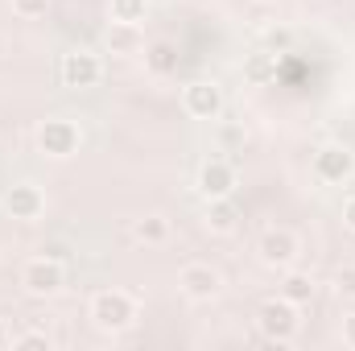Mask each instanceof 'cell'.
Wrapping results in <instances>:
<instances>
[{
	"label": "cell",
	"mask_w": 355,
	"mask_h": 351,
	"mask_svg": "<svg viewBox=\"0 0 355 351\" xmlns=\"http://www.w3.org/2000/svg\"><path fill=\"white\" fill-rule=\"evenodd\" d=\"M137 314H141V306H137V298L128 289H99L91 298V323L99 331H107V335L128 331L137 323Z\"/></svg>",
	"instance_id": "1"
},
{
	"label": "cell",
	"mask_w": 355,
	"mask_h": 351,
	"mask_svg": "<svg viewBox=\"0 0 355 351\" xmlns=\"http://www.w3.org/2000/svg\"><path fill=\"white\" fill-rule=\"evenodd\" d=\"M257 327H261V335L272 339V343H289V339H297V331H302V306H293L289 298L277 293V298L261 302Z\"/></svg>",
	"instance_id": "2"
},
{
	"label": "cell",
	"mask_w": 355,
	"mask_h": 351,
	"mask_svg": "<svg viewBox=\"0 0 355 351\" xmlns=\"http://www.w3.org/2000/svg\"><path fill=\"white\" fill-rule=\"evenodd\" d=\"M79 145H83V128H79L75 120H67V116H50V120L37 124V153L54 157V162L75 157Z\"/></svg>",
	"instance_id": "3"
},
{
	"label": "cell",
	"mask_w": 355,
	"mask_h": 351,
	"mask_svg": "<svg viewBox=\"0 0 355 351\" xmlns=\"http://www.w3.org/2000/svg\"><path fill=\"white\" fill-rule=\"evenodd\" d=\"M310 174L318 178L322 186H347L355 178V153L347 145H339V141L318 145L314 149V162H310Z\"/></svg>",
	"instance_id": "4"
},
{
	"label": "cell",
	"mask_w": 355,
	"mask_h": 351,
	"mask_svg": "<svg viewBox=\"0 0 355 351\" xmlns=\"http://www.w3.org/2000/svg\"><path fill=\"white\" fill-rule=\"evenodd\" d=\"M62 285H67V268L54 257H33L21 268V289L29 298H54V293H62Z\"/></svg>",
	"instance_id": "5"
},
{
	"label": "cell",
	"mask_w": 355,
	"mask_h": 351,
	"mask_svg": "<svg viewBox=\"0 0 355 351\" xmlns=\"http://www.w3.org/2000/svg\"><path fill=\"white\" fill-rule=\"evenodd\" d=\"M58 79L71 91H91L103 79V62H99L95 50H67L62 62H58Z\"/></svg>",
	"instance_id": "6"
},
{
	"label": "cell",
	"mask_w": 355,
	"mask_h": 351,
	"mask_svg": "<svg viewBox=\"0 0 355 351\" xmlns=\"http://www.w3.org/2000/svg\"><path fill=\"white\" fill-rule=\"evenodd\" d=\"M257 257H261L265 268L285 273V268H293L297 257H302V240H297L289 228H265V236H261V244H257Z\"/></svg>",
	"instance_id": "7"
},
{
	"label": "cell",
	"mask_w": 355,
	"mask_h": 351,
	"mask_svg": "<svg viewBox=\"0 0 355 351\" xmlns=\"http://www.w3.org/2000/svg\"><path fill=\"white\" fill-rule=\"evenodd\" d=\"M178 289H182V298H190V302H215V298L223 293V273L211 268V264H202V261H194L178 273Z\"/></svg>",
	"instance_id": "8"
},
{
	"label": "cell",
	"mask_w": 355,
	"mask_h": 351,
	"mask_svg": "<svg viewBox=\"0 0 355 351\" xmlns=\"http://www.w3.org/2000/svg\"><path fill=\"white\" fill-rule=\"evenodd\" d=\"M182 108L190 120H219L223 112V87L215 79H194L182 87Z\"/></svg>",
	"instance_id": "9"
},
{
	"label": "cell",
	"mask_w": 355,
	"mask_h": 351,
	"mask_svg": "<svg viewBox=\"0 0 355 351\" xmlns=\"http://www.w3.org/2000/svg\"><path fill=\"white\" fill-rule=\"evenodd\" d=\"M0 207H4L12 219H21V223H37V219L46 215V194H42V186H33V182H17V186L4 190Z\"/></svg>",
	"instance_id": "10"
},
{
	"label": "cell",
	"mask_w": 355,
	"mask_h": 351,
	"mask_svg": "<svg viewBox=\"0 0 355 351\" xmlns=\"http://www.w3.org/2000/svg\"><path fill=\"white\" fill-rule=\"evenodd\" d=\"M236 186H240V178H236V166L232 162L211 157V162L198 166V194L202 198H232Z\"/></svg>",
	"instance_id": "11"
},
{
	"label": "cell",
	"mask_w": 355,
	"mask_h": 351,
	"mask_svg": "<svg viewBox=\"0 0 355 351\" xmlns=\"http://www.w3.org/2000/svg\"><path fill=\"white\" fill-rule=\"evenodd\" d=\"M202 228H207L211 236H232V232L240 228L236 203H232V198H207V207H202Z\"/></svg>",
	"instance_id": "12"
},
{
	"label": "cell",
	"mask_w": 355,
	"mask_h": 351,
	"mask_svg": "<svg viewBox=\"0 0 355 351\" xmlns=\"http://www.w3.org/2000/svg\"><path fill=\"white\" fill-rule=\"evenodd\" d=\"M145 71H149L153 79H170V75H178V46L174 42H166V37L149 42V46H145Z\"/></svg>",
	"instance_id": "13"
},
{
	"label": "cell",
	"mask_w": 355,
	"mask_h": 351,
	"mask_svg": "<svg viewBox=\"0 0 355 351\" xmlns=\"http://www.w3.org/2000/svg\"><path fill=\"white\" fill-rule=\"evenodd\" d=\"M103 42H107V54H141V50H145L141 25H120V21H112L107 33H103Z\"/></svg>",
	"instance_id": "14"
},
{
	"label": "cell",
	"mask_w": 355,
	"mask_h": 351,
	"mask_svg": "<svg viewBox=\"0 0 355 351\" xmlns=\"http://www.w3.org/2000/svg\"><path fill=\"white\" fill-rule=\"evenodd\" d=\"M132 240L145 244V248H162L170 240V219L166 215H141V219H132Z\"/></svg>",
	"instance_id": "15"
},
{
	"label": "cell",
	"mask_w": 355,
	"mask_h": 351,
	"mask_svg": "<svg viewBox=\"0 0 355 351\" xmlns=\"http://www.w3.org/2000/svg\"><path fill=\"white\" fill-rule=\"evenodd\" d=\"M272 79H277V54H272V50H257V54L244 58V83L268 87Z\"/></svg>",
	"instance_id": "16"
},
{
	"label": "cell",
	"mask_w": 355,
	"mask_h": 351,
	"mask_svg": "<svg viewBox=\"0 0 355 351\" xmlns=\"http://www.w3.org/2000/svg\"><path fill=\"white\" fill-rule=\"evenodd\" d=\"M281 298H289L293 306H310V302H314V277H310V273H297V268H285Z\"/></svg>",
	"instance_id": "17"
},
{
	"label": "cell",
	"mask_w": 355,
	"mask_h": 351,
	"mask_svg": "<svg viewBox=\"0 0 355 351\" xmlns=\"http://www.w3.org/2000/svg\"><path fill=\"white\" fill-rule=\"evenodd\" d=\"M149 4L153 0H107V17L120 25H141L149 17Z\"/></svg>",
	"instance_id": "18"
},
{
	"label": "cell",
	"mask_w": 355,
	"mask_h": 351,
	"mask_svg": "<svg viewBox=\"0 0 355 351\" xmlns=\"http://www.w3.org/2000/svg\"><path fill=\"white\" fill-rule=\"evenodd\" d=\"M12 348L17 351H50V335L46 331H25V335L12 339Z\"/></svg>",
	"instance_id": "19"
},
{
	"label": "cell",
	"mask_w": 355,
	"mask_h": 351,
	"mask_svg": "<svg viewBox=\"0 0 355 351\" xmlns=\"http://www.w3.org/2000/svg\"><path fill=\"white\" fill-rule=\"evenodd\" d=\"M335 293H339L343 302H355V264H347V268L335 273Z\"/></svg>",
	"instance_id": "20"
},
{
	"label": "cell",
	"mask_w": 355,
	"mask_h": 351,
	"mask_svg": "<svg viewBox=\"0 0 355 351\" xmlns=\"http://www.w3.org/2000/svg\"><path fill=\"white\" fill-rule=\"evenodd\" d=\"M8 4H12V12H17V17H25V21L46 17V8H50V0H8Z\"/></svg>",
	"instance_id": "21"
},
{
	"label": "cell",
	"mask_w": 355,
	"mask_h": 351,
	"mask_svg": "<svg viewBox=\"0 0 355 351\" xmlns=\"http://www.w3.org/2000/svg\"><path fill=\"white\" fill-rule=\"evenodd\" d=\"M289 42H293V37H289L285 29H268V50H272V54H285Z\"/></svg>",
	"instance_id": "22"
},
{
	"label": "cell",
	"mask_w": 355,
	"mask_h": 351,
	"mask_svg": "<svg viewBox=\"0 0 355 351\" xmlns=\"http://www.w3.org/2000/svg\"><path fill=\"white\" fill-rule=\"evenodd\" d=\"M343 343L355 351V314H343Z\"/></svg>",
	"instance_id": "23"
},
{
	"label": "cell",
	"mask_w": 355,
	"mask_h": 351,
	"mask_svg": "<svg viewBox=\"0 0 355 351\" xmlns=\"http://www.w3.org/2000/svg\"><path fill=\"white\" fill-rule=\"evenodd\" d=\"M343 228H347V232L355 236V194L347 198V203H343Z\"/></svg>",
	"instance_id": "24"
},
{
	"label": "cell",
	"mask_w": 355,
	"mask_h": 351,
	"mask_svg": "<svg viewBox=\"0 0 355 351\" xmlns=\"http://www.w3.org/2000/svg\"><path fill=\"white\" fill-rule=\"evenodd\" d=\"M4 343H8V327L0 323V348H4Z\"/></svg>",
	"instance_id": "25"
},
{
	"label": "cell",
	"mask_w": 355,
	"mask_h": 351,
	"mask_svg": "<svg viewBox=\"0 0 355 351\" xmlns=\"http://www.w3.org/2000/svg\"><path fill=\"white\" fill-rule=\"evenodd\" d=\"M252 4H277V0H252Z\"/></svg>",
	"instance_id": "26"
}]
</instances>
